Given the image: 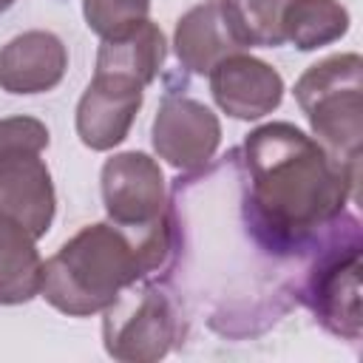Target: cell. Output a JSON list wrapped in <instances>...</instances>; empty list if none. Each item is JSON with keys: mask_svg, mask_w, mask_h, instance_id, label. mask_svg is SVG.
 I'll return each mask as SVG.
<instances>
[{"mask_svg": "<svg viewBox=\"0 0 363 363\" xmlns=\"http://www.w3.org/2000/svg\"><path fill=\"white\" fill-rule=\"evenodd\" d=\"M170 250L156 272L207 326L230 335H258L298 303V284L312 252L281 241L252 210L238 150L213 167L176 179L167 199Z\"/></svg>", "mask_w": 363, "mask_h": 363, "instance_id": "cell-1", "label": "cell"}, {"mask_svg": "<svg viewBox=\"0 0 363 363\" xmlns=\"http://www.w3.org/2000/svg\"><path fill=\"white\" fill-rule=\"evenodd\" d=\"M238 159L252 210L295 250L312 252L346 210V201L357 199L360 164L335 159L289 122L255 128Z\"/></svg>", "mask_w": 363, "mask_h": 363, "instance_id": "cell-2", "label": "cell"}, {"mask_svg": "<svg viewBox=\"0 0 363 363\" xmlns=\"http://www.w3.org/2000/svg\"><path fill=\"white\" fill-rule=\"evenodd\" d=\"M167 250L170 221L156 233H130L113 221L82 227L43 264L40 295L71 318L96 315L125 286L156 275Z\"/></svg>", "mask_w": 363, "mask_h": 363, "instance_id": "cell-3", "label": "cell"}, {"mask_svg": "<svg viewBox=\"0 0 363 363\" xmlns=\"http://www.w3.org/2000/svg\"><path fill=\"white\" fill-rule=\"evenodd\" d=\"M360 250V221L357 216L343 210L306 261L298 284V303H303L329 335L352 343L360 340L363 329Z\"/></svg>", "mask_w": 363, "mask_h": 363, "instance_id": "cell-4", "label": "cell"}, {"mask_svg": "<svg viewBox=\"0 0 363 363\" xmlns=\"http://www.w3.org/2000/svg\"><path fill=\"white\" fill-rule=\"evenodd\" d=\"M363 60L335 54L309 65L295 82V99L306 113L315 139L340 162L360 164L363 139Z\"/></svg>", "mask_w": 363, "mask_h": 363, "instance_id": "cell-5", "label": "cell"}, {"mask_svg": "<svg viewBox=\"0 0 363 363\" xmlns=\"http://www.w3.org/2000/svg\"><path fill=\"white\" fill-rule=\"evenodd\" d=\"M102 312L105 352L122 363L162 360L184 335V312L159 275L125 286Z\"/></svg>", "mask_w": 363, "mask_h": 363, "instance_id": "cell-6", "label": "cell"}, {"mask_svg": "<svg viewBox=\"0 0 363 363\" xmlns=\"http://www.w3.org/2000/svg\"><path fill=\"white\" fill-rule=\"evenodd\" d=\"M102 201L116 227L130 233L167 230L164 173L145 153H116L102 164Z\"/></svg>", "mask_w": 363, "mask_h": 363, "instance_id": "cell-7", "label": "cell"}, {"mask_svg": "<svg viewBox=\"0 0 363 363\" xmlns=\"http://www.w3.org/2000/svg\"><path fill=\"white\" fill-rule=\"evenodd\" d=\"M221 142L216 113L182 94H167L153 119V147L176 170L193 173L213 162Z\"/></svg>", "mask_w": 363, "mask_h": 363, "instance_id": "cell-8", "label": "cell"}, {"mask_svg": "<svg viewBox=\"0 0 363 363\" xmlns=\"http://www.w3.org/2000/svg\"><path fill=\"white\" fill-rule=\"evenodd\" d=\"M142 91L145 88L130 79L94 74L77 105V133L82 145L91 150L116 147L142 108Z\"/></svg>", "mask_w": 363, "mask_h": 363, "instance_id": "cell-9", "label": "cell"}, {"mask_svg": "<svg viewBox=\"0 0 363 363\" xmlns=\"http://www.w3.org/2000/svg\"><path fill=\"white\" fill-rule=\"evenodd\" d=\"M210 91L227 116L258 119L281 105L284 79L269 62L238 51L210 71Z\"/></svg>", "mask_w": 363, "mask_h": 363, "instance_id": "cell-10", "label": "cell"}, {"mask_svg": "<svg viewBox=\"0 0 363 363\" xmlns=\"http://www.w3.org/2000/svg\"><path fill=\"white\" fill-rule=\"evenodd\" d=\"M54 184L40 153L0 156V216L26 227L34 238L54 221Z\"/></svg>", "mask_w": 363, "mask_h": 363, "instance_id": "cell-11", "label": "cell"}, {"mask_svg": "<svg viewBox=\"0 0 363 363\" xmlns=\"http://www.w3.org/2000/svg\"><path fill=\"white\" fill-rule=\"evenodd\" d=\"M68 51L51 31H23L0 48V88L9 94H43L60 85Z\"/></svg>", "mask_w": 363, "mask_h": 363, "instance_id": "cell-12", "label": "cell"}, {"mask_svg": "<svg viewBox=\"0 0 363 363\" xmlns=\"http://www.w3.org/2000/svg\"><path fill=\"white\" fill-rule=\"evenodd\" d=\"M173 45L179 62L193 74H210L224 57L247 48L224 0H210L190 9L176 26Z\"/></svg>", "mask_w": 363, "mask_h": 363, "instance_id": "cell-13", "label": "cell"}, {"mask_svg": "<svg viewBox=\"0 0 363 363\" xmlns=\"http://www.w3.org/2000/svg\"><path fill=\"white\" fill-rule=\"evenodd\" d=\"M164 34L147 17L113 37H102L96 54V74H111L147 88L164 62Z\"/></svg>", "mask_w": 363, "mask_h": 363, "instance_id": "cell-14", "label": "cell"}, {"mask_svg": "<svg viewBox=\"0 0 363 363\" xmlns=\"http://www.w3.org/2000/svg\"><path fill=\"white\" fill-rule=\"evenodd\" d=\"M34 235L17 221L0 216V303H26L40 295L43 258L34 247Z\"/></svg>", "mask_w": 363, "mask_h": 363, "instance_id": "cell-15", "label": "cell"}, {"mask_svg": "<svg viewBox=\"0 0 363 363\" xmlns=\"http://www.w3.org/2000/svg\"><path fill=\"white\" fill-rule=\"evenodd\" d=\"M346 31L349 11L337 0H292L284 14V37L301 51L329 45Z\"/></svg>", "mask_w": 363, "mask_h": 363, "instance_id": "cell-16", "label": "cell"}, {"mask_svg": "<svg viewBox=\"0 0 363 363\" xmlns=\"http://www.w3.org/2000/svg\"><path fill=\"white\" fill-rule=\"evenodd\" d=\"M233 17V26L247 48L284 45V14L292 0H224Z\"/></svg>", "mask_w": 363, "mask_h": 363, "instance_id": "cell-17", "label": "cell"}, {"mask_svg": "<svg viewBox=\"0 0 363 363\" xmlns=\"http://www.w3.org/2000/svg\"><path fill=\"white\" fill-rule=\"evenodd\" d=\"M88 28L99 37H113L139 23L150 11V0H82Z\"/></svg>", "mask_w": 363, "mask_h": 363, "instance_id": "cell-18", "label": "cell"}, {"mask_svg": "<svg viewBox=\"0 0 363 363\" xmlns=\"http://www.w3.org/2000/svg\"><path fill=\"white\" fill-rule=\"evenodd\" d=\"M48 147V128L34 116L0 119V156L43 153Z\"/></svg>", "mask_w": 363, "mask_h": 363, "instance_id": "cell-19", "label": "cell"}, {"mask_svg": "<svg viewBox=\"0 0 363 363\" xmlns=\"http://www.w3.org/2000/svg\"><path fill=\"white\" fill-rule=\"evenodd\" d=\"M14 3H17V0H0V14H3V11H9Z\"/></svg>", "mask_w": 363, "mask_h": 363, "instance_id": "cell-20", "label": "cell"}]
</instances>
